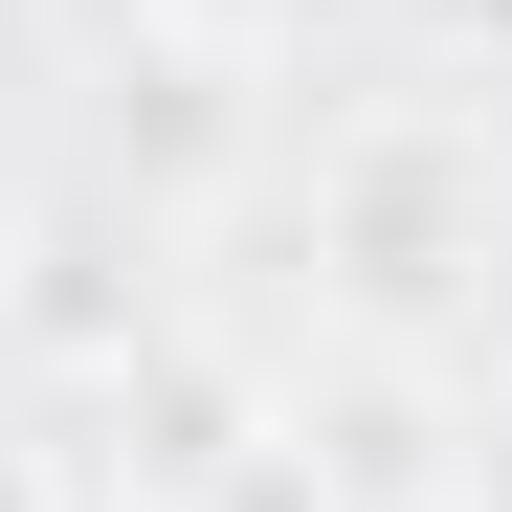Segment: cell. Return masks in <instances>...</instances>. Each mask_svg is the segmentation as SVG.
I'll list each match as a JSON object with an SVG mask.
<instances>
[{"label":"cell","mask_w":512,"mask_h":512,"mask_svg":"<svg viewBox=\"0 0 512 512\" xmlns=\"http://www.w3.org/2000/svg\"><path fill=\"white\" fill-rule=\"evenodd\" d=\"M312 268H334L357 334H446L490 290V156L446 112H357V134L312 156Z\"/></svg>","instance_id":"6da1fadb"},{"label":"cell","mask_w":512,"mask_h":512,"mask_svg":"<svg viewBox=\"0 0 512 512\" xmlns=\"http://www.w3.org/2000/svg\"><path fill=\"white\" fill-rule=\"evenodd\" d=\"M90 268H112V223H23V334H67V357H112L134 312H112Z\"/></svg>","instance_id":"7a4b0ae2"},{"label":"cell","mask_w":512,"mask_h":512,"mask_svg":"<svg viewBox=\"0 0 512 512\" xmlns=\"http://www.w3.org/2000/svg\"><path fill=\"white\" fill-rule=\"evenodd\" d=\"M156 23H179V45H290L312 0H156Z\"/></svg>","instance_id":"3957f363"},{"label":"cell","mask_w":512,"mask_h":512,"mask_svg":"<svg viewBox=\"0 0 512 512\" xmlns=\"http://www.w3.org/2000/svg\"><path fill=\"white\" fill-rule=\"evenodd\" d=\"M45 23H67V45H156V0H45Z\"/></svg>","instance_id":"277c9868"}]
</instances>
